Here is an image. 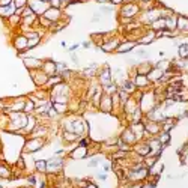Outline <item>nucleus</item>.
I'll return each instance as SVG.
<instances>
[{
	"label": "nucleus",
	"mask_w": 188,
	"mask_h": 188,
	"mask_svg": "<svg viewBox=\"0 0 188 188\" xmlns=\"http://www.w3.org/2000/svg\"><path fill=\"white\" fill-rule=\"evenodd\" d=\"M63 129L65 131H71V132H74V134H77L80 137L87 135V131H89L87 122L83 121V119H66L63 122Z\"/></svg>",
	"instance_id": "1"
},
{
	"label": "nucleus",
	"mask_w": 188,
	"mask_h": 188,
	"mask_svg": "<svg viewBox=\"0 0 188 188\" xmlns=\"http://www.w3.org/2000/svg\"><path fill=\"white\" fill-rule=\"evenodd\" d=\"M157 105V97L154 92H143L142 93V98L138 99V108L140 111L143 113V116L146 113H149L154 107Z\"/></svg>",
	"instance_id": "2"
},
{
	"label": "nucleus",
	"mask_w": 188,
	"mask_h": 188,
	"mask_svg": "<svg viewBox=\"0 0 188 188\" xmlns=\"http://www.w3.org/2000/svg\"><path fill=\"white\" fill-rule=\"evenodd\" d=\"M45 146V138L44 137H30L29 140H26L23 145V155L24 154H35L38 151H41Z\"/></svg>",
	"instance_id": "3"
},
{
	"label": "nucleus",
	"mask_w": 188,
	"mask_h": 188,
	"mask_svg": "<svg viewBox=\"0 0 188 188\" xmlns=\"http://www.w3.org/2000/svg\"><path fill=\"white\" fill-rule=\"evenodd\" d=\"M65 167V158L62 155H53L47 161V173L48 175H59Z\"/></svg>",
	"instance_id": "4"
},
{
	"label": "nucleus",
	"mask_w": 188,
	"mask_h": 188,
	"mask_svg": "<svg viewBox=\"0 0 188 188\" xmlns=\"http://www.w3.org/2000/svg\"><path fill=\"white\" fill-rule=\"evenodd\" d=\"M140 108H138V99L134 97V95H131L125 102H124V105H122V113L128 117V119H129V117L135 113V111H138Z\"/></svg>",
	"instance_id": "5"
},
{
	"label": "nucleus",
	"mask_w": 188,
	"mask_h": 188,
	"mask_svg": "<svg viewBox=\"0 0 188 188\" xmlns=\"http://www.w3.org/2000/svg\"><path fill=\"white\" fill-rule=\"evenodd\" d=\"M138 14H140V6H138L137 3L128 2V3H125V5L121 8V17H122V18L132 20V18L137 17Z\"/></svg>",
	"instance_id": "6"
},
{
	"label": "nucleus",
	"mask_w": 188,
	"mask_h": 188,
	"mask_svg": "<svg viewBox=\"0 0 188 188\" xmlns=\"http://www.w3.org/2000/svg\"><path fill=\"white\" fill-rule=\"evenodd\" d=\"M26 101L27 98L26 97H18V98H14L6 107V111L8 113H21L24 111V105H26Z\"/></svg>",
	"instance_id": "7"
},
{
	"label": "nucleus",
	"mask_w": 188,
	"mask_h": 188,
	"mask_svg": "<svg viewBox=\"0 0 188 188\" xmlns=\"http://www.w3.org/2000/svg\"><path fill=\"white\" fill-rule=\"evenodd\" d=\"M142 124H143V128H145V132H148L149 135H152V137H157L162 129H161V122H154V121H148L146 117L143 116V121H142Z\"/></svg>",
	"instance_id": "8"
},
{
	"label": "nucleus",
	"mask_w": 188,
	"mask_h": 188,
	"mask_svg": "<svg viewBox=\"0 0 188 188\" xmlns=\"http://www.w3.org/2000/svg\"><path fill=\"white\" fill-rule=\"evenodd\" d=\"M131 151L135 154V155H138V157H148L149 154H151V146H149V142H145V140H140V142H137V143H134L132 146H131Z\"/></svg>",
	"instance_id": "9"
},
{
	"label": "nucleus",
	"mask_w": 188,
	"mask_h": 188,
	"mask_svg": "<svg viewBox=\"0 0 188 188\" xmlns=\"http://www.w3.org/2000/svg\"><path fill=\"white\" fill-rule=\"evenodd\" d=\"M27 6H29L38 17L44 15L47 11H48V8H50L48 3H44V2H41V0H27Z\"/></svg>",
	"instance_id": "10"
},
{
	"label": "nucleus",
	"mask_w": 188,
	"mask_h": 188,
	"mask_svg": "<svg viewBox=\"0 0 188 188\" xmlns=\"http://www.w3.org/2000/svg\"><path fill=\"white\" fill-rule=\"evenodd\" d=\"M30 77H32L33 83L38 87H45L47 80H48V75H47L42 69H35V71H30Z\"/></svg>",
	"instance_id": "11"
},
{
	"label": "nucleus",
	"mask_w": 188,
	"mask_h": 188,
	"mask_svg": "<svg viewBox=\"0 0 188 188\" xmlns=\"http://www.w3.org/2000/svg\"><path fill=\"white\" fill-rule=\"evenodd\" d=\"M98 83L101 87H105V86L113 83V72H111L110 68H104L98 72Z\"/></svg>",
	"instance_id": "12"
},
{
	"label": "nucleus",
	"mask_w": 188,
	"mask_h": 188,
	"mask_svg": "<svg viewBox=\"0 0 188 188\" xmlns=\"http://www.w3.org/2000/svg\"><path fill=\"white\" fill-rule=\"evenodd\" d=\"M98 110L108 114V113H113V102H111V95H108V93H104L99 104H98Z\"/></svg>",
	"instance_id": "13"
},
{
	"label": "nucleus",
	"mask_w": 188,
	"mask_h": 188,
	"mask_svg": "<svg viewBox=\"0 0 188 188\" xmlns=\"http://www.w3.org/2000/svg\"><path fill=\"white\" fill-rule=\"evenodd\" d=\"M122 142L125 143V145H128L129 148L134 145V143H137L138 142V138H137V135H135V132L131 129V128H127V129H124L122 132H121V137H119Z\"/></svg>",
	"instance_id": "14"
},
{
	"label": "nucleus",
	"mask_w": 188,
	"mask_h": 188,
	"mask_svg": "<svg viewBox=\"0 0 188 188\" xmlns=\"http://www.w3.org/2000/svg\"><path fill=\"white\" fill-rule=\"evenodd\" d=\"M68 157L71 159H84V158H89V151H87V148L77 145V148H74L68 154Z\"/></svg>",
	"instance_id": "15"
},
{
	"label": "nucleus",
	"mask_w": 188,
	"mask_h": 188,
	"mask_svg": "<svg viewBox=\"0 0 188 188\" xmlns=\"http://www.w3.org/2000/svg\"><path fill=\"white\" fill-rule=\"evenodd\" d=\"M27 42H29V39L24 36V33H20L14 38V47L17 48L18 53H23L27 50Z\"/></svg>",
	"instance_id": "16"
},
{
	"label": "nucleus",
	"mask_w": 188,
	"mask_h": 188,
	"mask_svg": "<svg viewBox=\"0 0 188 188\" xmlns=\"http://www.w3.org/2000/svg\"><path fill=\"white\" fill-rule=\"evenodd\" d=\"M42 71L48 75V77H53V75H57V66H56V62L54 60H44L42 62Z\"/></svg>",
	"instance_id": "17"
},
{
	"label": "nucleus",
	"mask_w": 188,
	"mask_h": 188,
	"mask_svg": "<svg viewBox=\"0 0 188 188\" xmlns=\"http://www.w3.org/2000/svg\"><path fill=\"white\" fill-rule=\"evenodd\" d=\"M135 45H137V42H135V41H128V39H125V41H122L119 45H117V48H116V51H114V53L124 54V53L132 51Z\"/></svg>",
	"instance_id": "18"
},
{
	"label": "nucleus",
	"mask_w": 188,
	"mask_h": 188,
	"mask_svg": "<svg viewBox=\"0 0 188 188\" xmlns=\"http://www.w3.org/2000/svg\"><path fill=\"white\" fill-rule=\"evenodd\" d=\"M157 39V32H154L152 29H149L148 32H145L142 36L137 39V44H142V45H149Z\"/></svg>",
	"instance_id": "19"
},
{
	"label": "nucleus",
	"mask_w": 188,
	"mask_h": 188,
	"mask_svg": "<svg viewBox=\"0 0 188 188\" xmlns=\"http://www.w3.org/2000/svg\"><path fill=\"white\" fill-rule=\"evenodd\" d=\"M23 62H24V66L29 69V71H35V69H41L42 68V62L44 60H39L36 57H24Z\"/></svg>",
	"instance_id": "20"
},
{
	"label": "nucleus",
	"mask_w": 188,
	"mask_h": 188,
	"mask_svg": "<svg viewBox=\"0 0 188 188\" xmlns=\"http://www.w3.org/2000/svg\"><path fill=\"white\" fill-rule=\"evenodd\" d=\"M134 86L138 89H148L151 86V81L148 80V75H140V74H135L134 75V80H132Z\"/></svg>",
	"instance_id": "21"
},
{
	"label": "nucleus",
	"mask_w": 188,
	"mask_h": 188,
	"mask_svg": "<svg viewBox=\"0 0 188 188\" xmlns=\"http://www.w3.org/2000/svg\"><path fill=\"white\" fill-rule=\"evenodd\" d=\"M176 30H179L181 33H188V17L185 15L176 17Z\"/></svg>",
	"instance_id": "22"
},
{
	"label": "nucleus",
	"mask_w": 188,
	"mask_h": 188,
	"mask_svg": "<svg viewBox=\"0 0 188 188\" xmlns=\"http://www.w3.org/2000/svg\"><path fill=\"white\" fill-rule=\"evenodd\" d=\"M162 71H161V69H158V68H152L151 69V71L148 72V80L151 81V84H157L159 80H161V77H162Z\"/></svg>",
	"instance_id": "23"
},
{
	"label": "nucleus",
	"mask_w": 188,
	"mask_h": 188,
	"mask_svg": "<svg viewBox=\"0 0 188 188\" xmlns=\"http://www.w3.org/2000/svg\"><path fill=\"white\" fill-rule=\"evenodd\" d=\"M44 17H45V18H48L51 23H59V21H60V17H62V12H60V9L48 8V11L44 14Z\"/></svg>",
	"instance_id": "24"
},
{
	"label": "nucleus",
	"mask_w": 188,
	"mask_h": 188,
	"mask_svg": "<svg viewBox=\"0 0 188 188\" xmlns=\"http://www.w3.org/2000/svg\"><path fill=\"white\" fill-rule=\"evenodd\" d=\"M11 178H14V170L8 166V164L0 162V179H6V181H9Z\"/></svg>",
	"instance_id": "25"
},
{
	"label": "nucleus",
	"mask_w": 188,
	"mask_h": 188,
	"mask_svg": "<svg viewBox=\"0 0 188 188\" xmlns=\"http://www.w3.org/2000/svg\"><path fill=\"white\" fill-rule=\"evenodd\" d=\"M164 23H166V30L167 32H175L176 30V15L172 12L167 17H164Z\"/></svg>",
	"instance_id": "26"
},
{
	"label": "nucleus",
	"mask_w": 188,
	"mask_h": 188,
	"mask_svg": "<svg viewBox=\"0 0 188 188\" xmlns=\"http://www.w3.org/2000/svg\"><path fill=\"white\" fill-rule=\"evenodd\" d=\"M154 68V63L151 62H143V63H140L135 66V74H140V75H148V72L151 71V69Z\"/></svg>",
	"instance_id": "27"
},
{
	"label": "nucleus",
	"mask_w": 188,
	"mask_h": 188,
	"mask_svg": "<svg viewBox=\"0 0 188 188\" xmlns=\"http://www.w3.org/2000/svg\"><path fill=\"white\" fill-rule=\"evenodd\" d=\"M38 125V121H36V117L33 116V114H29V121H27V125L24 127V129L21 131V135L23 134H26V135H29L33 129H35V127Z\"/></svg>",
	"instance_id": "28"
},
{
	"label": "nucleus",
	"mask_w": 188,
	"mask_h": 188,
	"mask_svg": "<svg viewBox=\"0 0 188 188\" xmlns=\"http://www.w3.org/2000/svg\"><path fill=\"white\" fill-rule=\"evenodd\" d=\"M119 89L125 90L127 93H129V95H134V93L137 92V87H135V86H134V83H132V81H129V80H124V81L119 84Z\"/></svg>",
	"instance_id": "29"
},
{
	"label": "nucleus",
	"mask_w": 188,
	"mask_h": 188,
	"mask_svg": "<svg viewBox=\"0 0 188 188\" xmlns=\"http://www.w3.org/2000/svg\"><path fill=\"white\" fill-rule=\"evenodd\" d=\"M62 138H63V142L65 143H71V142H78V138H80V135H77V134H74V132H71V131H62Z\"/></svg>",
	"instance_id": "30"
},
{
	"label": "nucleus",
	"mask_w": 188,
	"mask_h": 188,
	"mask_svg": "<svg viewBox=\"0 0 188 188\" xmlns=\"http://www.w3.org/2000/svg\"><path fill=\"white\" fill-rule=\"evenodd\" d=\"M35 172L47 175V159H35Z\"/></svg>",
	"instance_id": "31"
},
{
	"label": "nucleus",
	"mask_w": 188,
	"mask_h": 188,
	"mask_svg": "<svg viewBox=\"0 0 188 188\" xmlns=\"http://www.w3.org/2000/svg\"><path fill=\"white\" fill-rule=\"evenodd\" d=\"M151 29L154 32H162V30H166V23H164V18H158L155 21L151 23Z\"/></svg>",
	"instance_id": "32"
},
{
	"label": "nucleus",
	"mask_w": 188,
	"mask_h": 188,
	"mask_svg": "<svg viewBox=\"0 0 188 188\" xmlns=\"http://www.w3.org/2000/svg\"><path fill=\"white\" fill-rule=\"evenodd\" d=\"M157 140L158 142L166 148V146H169L170 145V132H167V131H161L158 135H157Z\"/></svg>",
	"instance_id": "33"
},
{
	"label": "nucleus",
	"mask_w": 188,
	"mask_h": 188,
	"mask_svg": "<svg viewBox=\"0 0 188 188\" xmlns=\"http://www.w3.org/2000/svg\"><path fill=\"white\" fill-rule=\"evenodd\" d=\"M175 125H176V121L175 119H172V117H166V119L161 122V129L170 132V129H173Z\"/></svg>",
	"instance_id": "34"
},
{
	"label": "nucleus",
	"mask_w": 188,
	"mask_h": 188,
	"mask_svg": "<svg viewBox=\"0 0 188 188\" xmlns=\"http://www.w3.org/2000/svg\"><path fill=\"white\" fill-rule=\"evenodd\" d=\"M53 108L57 114H66L69 111V105L66 102H53Z\"/></svg>",
	"instance_id": "35"
},
{
	"label": "nucleus",
	"mask_w": 188,
	"mask_h": 188,
	"mask_svg": "<svg viewBox=\"0 0 188 188\" xmlns=\"http://www.w3.org/2000/svg\"><path fill=\"white\" fill-rule=\"evenodd\" d=\"M154 66L158 68V69H161L162 72H167L169 69L172 68V62H169V60H159V62H157Z\"/></svg>",
	"instance_id": "36"
},
{
	"label": "nucleus",
	"mask_w": 188,
	"mask_h": 188,
	"mask_svg": "<svg viewBox=\"0 0 188 188\" xmlns=\"http://www.w3.org/2000/svg\"><path fill=\"white\" fill-rule=\"evenodd\" d=\"M178 53H179L181 59H184V60H188V44H187V42H185V44H181V45H179V48H178Z\"/></svg>",
	"instance_id": "37"
},
{
	"label": "nucleus",
	"mask_w": 188,
	"mask_h": 188,
	"mask_svg": "<svg viewBox=\"0 0 188 188\" xmlns=\"http://www.w3.org/2000/svg\"><path fill=\"white\" fill-rule=\"evenodd\" d=\"M113 170V159H105L102 162V172L104 173H108Z\"/></svg>",
	"instance_id": "38"
},
{
	"label": "nucleus",
	"mask_w": 188,
	"mask_h": 188,
	"mask_svg": "<svg viewBox=\"0 0 188 188\" xmlns=\"http://www.w3.org/2000/svg\"><path fill=\"white\" fill-rule=\"evenodd\" d=\"M39 44H41V36L29 39V42H27V50H30V48H35V47H38Z\"/></svg>",
	"instance_id": "39"
},
{
	"label": "nucleus",
	"mask_w": 188,
	"mask_h": 188,
	"mask_svg": "<svg viewBox=\"0 0 188 188\" xmlns=\"http://www.w3.org/2000/svg\"><path fill=\"white\" fill-rule=\"evenodd\" d=\"M14 6H15L17 9L24 8V6H27V0H14Z\"/></svg>",
	"instance_id": "40"
},
{
	"label": "nucleus",
	"mask_w": 188,
	"mask_h": 188,
	"mask_svg": "<svg viewBox=\"0 0 188 188\" xmlns=\"http://www.w3.org/2000/svg\"><path fill=\"white\" fill-rule=\"evenodd\" d=\"M50 8H54V9H60V6H63L62 0H50Z\"/></svg>",
	"instance_id": "41"
},
{
	"label": "nucleus",
	"mask_w": 188,
	"mask_h": 188,
	"mask_svg": "<svg viewBox=\"0 0 188 188\" xmlns=\"http://www.w3.org/2000/svg\"><path fill=\"white\" fill-rule=\"evenodd\" d=\"M27 179H29V184H30V185H36V184H38V179H36V176H35V175L27 176Z\"/></svg>",
	"instance_id": "42"
},
{
	"label": "nucleus",
	"mask_w": 188,
	"mask_h": 188,
	"mask_svg": "<svg viewBox=\"0 0 188 188\" xmlns=\"http://www.w3.org/2000/svg\"><path fill=\"white\" fill-rule=\"evenodd\" d=\"M98 164H99V158H92L90 162H89V167H95V166H98Z\"/></svg>",
	"instance_id": "43"
},
{
	"label": "nucleus",
	"mask_w": 188,
	"mask_h": 188,
	"mask_svg": "<svg viewBox=\"0 0 188 188\" xmlns=\"http://www.w3.org/2000/svg\"><path fill=\"white\" fill-rule=\"evenodd\" d=\"M101 11H102V14H110L113 11V8L111 6H101Z\"/></svg>",
	"instance_id": "44"
},
{
	"label": "nucleus",
	"mask_w": 188,
	"mask_h": 188,
	"mask_svg": "<svg viewBox=\"0 0 188 188\" xmlns=\"http://www.w3.org/2000/svg\"><path fill=\"white\" fill-rule=\"evenodd\" d=\"M77 48H78V44L71 45V47H69V53H75V51H77Z\"/></svg>",
	"instance_id": "45"
},
{
	"label": "nucleus",
	"mask_w": 188,
	"mask_h": 188,
	"mask_svg": "<svg viewBox=\"0 0 188 188\" xmlns=\"http://www.w3.org/2000/svg\"><path fill=\"white\" fill-rule=\"evenodd\" d=\"M135 53H137L138 56H142V57H148V53H146L145 50H137Z\"/></svg>",
	"instance_id": "46"
},
{
	"label": "nucleus",
	"mask_w": 188,
	"mask_h": 188,
	"mask_svg": "<svg viewBox=\"0 0 188 188\" xmlns=\"http://www.w3.org/2000/svg\"><path fill=\"white\" fill-rule=\"evenodd\" d=\"M84 188H99V187H98L97 184H93V182L90 181V182H89V184H87V185H86Z\"/></svg>",
	"instance_id": "47"
},
{
	"label": "nucleus",
	"mask_w": 188,
	"mask_h": 188,
	"mask_svg": "<svg viewBox=\"0 0 188 188\" xmlns=\"http://www.w3.org/2000/svg\"><path fill=\"white\" fill-rule=\"evenodd\" d=\"M110 2H111V5H122L125 0H110Z\"/></svg>",
	"instance_id": "48"
},
{
	"label": "nucleus",
	"mask_w": 188,
	"mask_h": 188,
	"mask_svg": "<svg viewBox=\"0 0 188 188\" xmlns=\"http://www.w3.org/2000/svg\"><path fill=\"white\" fill-rule=\"evenodd\" d=\"M71 59H72V62H74V63H78V57H77V54H75V53H71Z\"/></svg>",
	"instance_id": "49"
},
{
	"label": "nucleus",
	"mask_w": 188,
	"mask_h": 188,
	"mask_svg": "<svg viewBox=\"0 0 188 188\" xmlns=\"http://www.w3.org/2000/svg\"><path fill=\"white\" fill-rule=\"evenodd\" d=\"M90 45H92V42H90V41H86V42H83V47H84V48H90Z\"/></svg>",
	"instance_id": "50"
},
{
	"label": "nucleus",
	"mask_w": 188,
	"mask_h": 188,
	"mask_svg": "<svg viewBox=\"0 0 188 188\" xmlns=\"http://www.w3.org/2000/svg\"><path fill=\"white\" fill-rule=\"evenodd\" d=\"M71 2H72V0H62V3H63V5H69Z\"/></svg>",
	"instance_id": "51"
},
{
	"label": "nucleus",
	"mask_w": 188,
	"mask_h": 188,
	"mask_svg": "<svg viewBox=\"0 0 188 188\" xmlns=\"http://www.w3.org/2000/svg\"><path fill=\"white\" fill-rule=\"evenodd\" d=\"M41 2H44V3H50V0H41Z\"/></svg>",
	"instance_id": "52"
},
{
	"label": "nucleus",
	"mask_w": 188,
	"mask_h": 188,
	"mask_svg": "<svg viewBox=\"0 0 188 188\" xmlns=\"http://www.w3.org/2000/svg\"><path fill=\"white\" fill-rule=\"evenodd\" d=\"M98 2H99V3H104V2H107V0H98Z\"/></svg>",
	"instance_id": "53"
},
{
	"label": "nucleus",
	"mask_w": 188,
	"mask_h": 188,
	"mask_svg": "<svg viewBox=\"0 0 188 188\" xmlns=\"http://www.w3.org/2000/svg\"><path fill=\"white\" fill-rule=\"evenodd\" d=\"M143 2H151V0H143Z\"/></svg>",
	"instance_id": "54"
},
{
	"label": "nucleus",
	"mask_w": 188,
	"mask_h": 188,
	"mask_svg": "<svg viewBox=\"0 0 188 188\" xmlns=\"http://www.w3.org/2000/svg\"><path fill=\"white\" fill-rule=\"evenodd\" d=\"M0 113H2V107H0Z\"/></svg>",
	"instance_id": "55"
},
{
	"label": "nucleus",
	"mask_w": 188,
	"mask_h": 188,
	"mask_svg": "<svg viewBox=\"0 0 188 188\" xmlns=\"http://www.w3.org/2000/svg\"><path fill=\"white\" fill-rule=\"evenodd\" d=\"M0 188H2V187H0Z\"/></svg>",
	"instance_id": "56"
}]
</instances>
